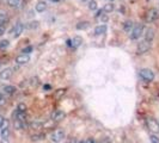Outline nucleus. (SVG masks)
<instances>
[{
	"mask_svg": "<svg viewBox=\"0 0 159 143\" xmlns=\"http://www.w3.org/2000/svg\"><path fill=\"white\" fill-rule=\"evenodd\" d=\"M139 75H140V78L142 79V80L146 81V82H151V81L154 80V73L149 68H142V69H140Z\"/></svg>",
	"mask_w": 159,
	"mask_h": 143,
	"instance_id": "1",
	"label": "nucleus"
},
{
	"mask_svg": "<svg viewBox=\"0 0 159 143\" xmlns=\"http://www.w3.org/2000/svg\"><path fill=\"white\" fill-rule=\"evenodd\" d=\"M65 136H66V134L62 129H56L50 134V141L53 143H60V142L63 141Z\"/></svg>",
	"mask_w": 159,
	"mask_h": 143,
	"instance_id": "2",
	"label": "nucleus"
},
{
	"mask_svg": "<svg viewBox=\"0 0 159 143\" xmlns=\"http://www.w3.org/2000/svg\"><path fill=\"white\" fill-rule=\"evenodd\" d=\"M146 123H147V128H148V130L154 134V135L159 134V122L157 121L156 118H152V117L147 118Z\"/></svg>",
	"mask_w": 159,
	"mask_h": 143,
	"instance_id": "3",
	"label": "nucleus"
},
{
	"mask_svg": "<svg viewBox=\"0 0 159 143\" xmlns=\"http://www.w3.org/2000/svg\"><path fill=\"white\" fill-rule=\"evenodd\" d=\"M65 117H66V113L63 112L62 110H55V111H53L52 115H50V119H52L53 122H55V123H59V122L63 121Z\"/></svg>",
	"mask_w": 159,
	"mask_h": 143,
	"instance_id": "4",
	"label": "nucleus"
},
{
	"mask_svg": "<svg viewBox=\"0 0 159 143\" xmlns=\"http://www.w3.org/2000/svg\"><path fill=\"white\" fill-rule=\"evenodd\" d=\"M149 49H151V43L147 42V41H141L140 43H138L137 53H138L139 55H144V54H146Z\"/></svg>",
	"mask_w": 159,
	"mask_h": 143,
	"instance_id": "5",
	"label": "nucleus"
},
{
	"mask_svg": "<svg viewBox=\"0 0 159 143\" xmlns=\"http://www.w3.org/2000/svg\"><path fill=\"white\" fill-rule=\"evenodd\" d=\"M159 18V12L157 9H149L146 14V22L147 23H153Z\"/></svg>",
	"mask_w": 159,
	"mask_h": 143,
	"instance_id": "6",
	"label": "nucleus"
},
{
	"mask_svg": "<svg viewBox=\"0 0 159 143\" xmlns=\"http://www.w3.org/2000/svg\"><path fill=\"white\" fill-rule=\"evenodd\" d=\"M23 30H24V24L20 23V22H18V23L13 26V29L11 30V35H12V37L18 38V37L23 34Z\"/></svg>",
	"mask_w": 159,
	"mask_h": 143,
	"instance_id": "7",
	"label": "nucleus"
},
{
	"mask_svg": "<svg viewBox=\"0 0 159 143\" xmlns=\"http://www.w3.org/2000/svg\"><path fill=\"white\" fill-rule=\"evenodd\" d=\"M142 31H144V26L142 25H137V26H134V29L132 30V32H130V38L132 39H139L140 36L142 35Z\"/></svg>",
	"mask_w": 159,
	"mask_h": 143,
	"instance_id": "8",
	"label": "nucleus"
},
{
	"mask_svg": "<svg viewBox=\"0 0 159 143\" xmlns=\"http://www.w3.org/2000/svg\"><path fill=\"white\" fill-rule=\"evenodd\" d=\"M30 61V56L29 55H25V54H20V55H18L17 57H16V60H14V62L17 63V65H19V66H22V65H26V63Z\"/></svg>",
	"mask_w": 159,
	"mask_h": 143,
	"instance_id": "9",
	"label": "nucleus"
},
{
	"mask_svg": "<svg viewBox=\"0 0 159 143\" xmlns=\"http://www.w3.org/2000/svg\"><path fill=\"white\" fill-rule=\"evenodd\" d=\"M12 74H13L12 68H5L0 72V79H1V80H10Z\"/></svg>",
	"mask_w": 159,
	"mask_h": 143,
	"instance_id": "10",
	"label": "nucleus"
},
{
	"mask_svg": "<svg viewBox=\"0 0 159 143\" xmlns=\"http://www.w3.org/2000/svg\"><path fill=\"white\" fill-rule=\"evenodd\" d=\"M3 93L4 94H7V95H13L16 92H17V88H16L14 86L12 85H7V86H4V88H3Z\"/></svg>",
	"mask_w": 159,
	"mask_h": 143,
	"instance_id": "11",
	"label": "nucleus"
},
{
	"mask_svg": "<svg viewBox=\"0 0 159 143\" xmlns=\"http://www.w3.org/2000/svg\"><path fill=\"white\" fill-rule=\"evenodd\" d=\"M29 128L30 129H34V130H41V129H43V122L33 121V122L29 123Z\"/></svg>",
	"mask_w": 159,
	"mask_h": 143,
	"instance_id": "12",
	"label": "nucleus"
},
{
	"mask_svg": "<svg viewBox=\"0 0 159 143\" xmlns=\"http://www.w3.org/2000/svg\"><path fill=\"white\" fill-rule=\"evenodd\" d=\"M71 42H72V43H71V45H72L74 49H78V48L83 44V38L80 36H74L73 39Z\"/></svg>",
	"mask_w": 159,
	"mask_h": 143,
	"instance_id": "13",
	"label": "nucleus"
},
{
	"mask_svg": "<svg viewBox=\"0 0 159 143\" xmlns=\"http://www.w3.org/2000/svg\"><path fill=\"white\" fill-rule=\"evenodd\" d=\"M153 38H154V30L152 28H148L146 30V32H145V41L151 43L153 41Z\"/></svg>",
	"mask_w": 159,
	"mask_h": 143,
	"instance_id": "14",
	"label": "nucleus"
},
{
	"mask_svg": "<svg viewBox=\"0 0 159 143\" xmlns=\"http://www.w3.org/2000/svg\"><path fill=\"white\" fill-rule=\"evenodd\" d=\"M105 31H107V25L105 24H102V25H98V26L94 28V35L101 36L103 34H105Z\"/></svg>",
	"mask_w": 159,
	"mask_h": 143,
	"instance_id": "15",
	"label": "nucleus"
},
{
	"mask_svg": "<svg viewBox=\"0 0 159 143\" xmlns=\"http://www.w3.org/2000/svg\"><path fill=\"white\" fill-rule=\"evenodd\" d=\"M0 136H1L3 140H9L10 137V128H1L0 129Z\"/></svg>",
	"mask_w": 159,
	"mask_h": 143,
	"instance_id": "16",
	"label": "nucleus"
},
{
	"mask_svg": "<svg viewBox=\"0 0 159 143\" xmlns=\"http://www.w3.org/2000/svg\"><path fill=\"white\" fill-rule=\"evenodd\" d=\"M46 9H47V4H46L44 1H38L37 5L35 6V10H36V12H38V13L44 12Z\"/></svg>",
	"mask_w": 159,
	"mask_h": 143,
	"instance_id": "17",
	"label": "nucleus"
},
{
	"mask_svg": "<svg viewBox=\"0 0 159 143\" xmlns=\"http://www.w3.org/2000/svg\"><path fill=\"white\" fill-rule=\"evenodd\" d=\"M44 137H46V135L42 134V132L34 134V135H31V141H33V142H39V141L44 140Z\"/></svg>",
	"mask_w": 159,
	"mask_h": 143,
	"instance_id": "18",
	"label": "nucleus"
},
{
	"mask_svg": "<svg viewBox=\"0 0 159 143\" xmlns=\"http://www.w3.org/2000/svg\"><path fill=\"white\" fill-rule=\"evenodd\" d=\"M123 29H124L126 32H132V30L134 29V24H133V22H132V20H127V22H124V24H123Z\"/></svg>",
	"mask_w": 159,
	"mask_h": 143,
	"instance_id": "19",
	"label": "nucleus"
},
{
	"mask_svg": "<svg viewBox=\"0 0 159 143\" xmlns=\"http://www.w3.org/2000/svg\"><path fill=\"white\" fill-rule=\"evenodd\" d=\"M66 88H60V90H58V91H55V93H54V97H55V99H58V100H60L63 95L66 94Z\"/></svg>",
	"mask_w": 159,
	"mask_h": 143,
	"instance_id": "20",
	"label": "nucleus"
},
{
	"mask_svg": "<svg viewBox=\"0 0 159 143\" xmlns=\"http://www.w3.org/2000/svg\"><path fill=\"white\" fill-rule=\"evenodd\" d=\"M75 28H77V30H86L90 28V23L89 22H79Z\"/></svg>",
	"mask_w": 159,
	"mask_h": 143,
	"instance_id": "21",
	"label": "nucleus"
},
{
	"mask_svg": "<svg viewBox=\"0 0 159 143\" xmlns=\"http://www.w3.org/2000/svg\"><path fill=\"white\" fill-rule=\"evenodd\" d=\"M103 12H107V13H109V12H113L114 10H115V6H114V4L113 3H108V4H105L104 5V7H103Z\"/></svg>",
	"mask_w": 159,
	"mask_h": 143,
	"instance_id": "22",
	"label": "nucleus"
},
{
	"mask_svg": "<svg viewBox=\"0 0 159 143\" xmlns=\"http://www.w3.org/2000/svg\"><path fill=\"white\" fill-rule=\"evenodd\" d=\"M7 5L12 9H17L20 5V0H7Z\"/></svg>",
	"mask_w": 159,
	"mask_h": 143,
	"instance_id": "23",
	"label": "nucleus"
},
{
	"mask_svg": "<svg viewBox=\"0 0 159 143\" xmlns=\"http://www.w3.org/2000/svg\"><path fill=\"white\" fill-rule=\"evenodd\" d=\"M26 109H28V107H26V105L24 104V103H19L16 110L19 111V112H26Z\"/></svg>",
	"mask_w": 159,
	"mask_h": 143,
	"instance_id": "24",
	"label": "nucleus"
},
{
	"mask_svg": "<svg viewBox=\"0 0 159 143\" xmlns=\"http://www.w3.org/2000/svg\"><path fill=\"white\" fill-rule=\"evenodd\" d=\"M9 45H10V42L7 41V39H3V41H0V49H1V50L6 49Z\"/></svg>",
	"mask_w": 159,
	"mask_h": 143,
	"instance_id": "25",
	"label": "nucleus"
},
{
	"mask_svg": "<svg viewBox=\"0 0 159 143\" xmlns=\"http://www.w3.org/2000/svg\"><path fill=\"white\" fill-rule=\"evenodd\" d=\"M97 3L96 1H94V0H91V1L89 3V9L91 10V11H96L97 10Z\"/></svg>",
	"mask_w": 159,
	"mask_h": 143,
	"instance_id": "26",
	"label": "nucleus"
},
{
	"mask_svg": "<svg viewBox=\"0 0 159 143\" xmlns=\"http://www.w3.org/2000/svg\"><path fill=\"white\" fill-rule=\"evenodd\" d=\"M149 142L151 143H159V137L154 134H151L149 135Z\"/></svg>",
	"mask_w": 159,
	"mask_h": 143,
	"instance_id": "27",
	"label": "nucleus"
},
{
	"mask_svg": "<svg viewBox=\"0 0 159 143\" xmlns=\"http://www.w3.org/2000/svg\"><path fill=\"white\" fill-rule=\"evenodd\" d=\"M33 50H34V47H33V45H28V47H25L24 49L22 50V53H23V54H25V55H29Z\"/></svg>",
	"mask_w": 159,
	"mask_h": 143,
	"instance_id": "28",
	"label": "nucleus"
},
{
	"mask_svg": "<svg viewBox=\"0 0 159 143\" xmlns=\"http://www.w3.org/2000/svg\"><path fill=\"white\" fill-rule=\"evenodd\" d=\"M38 24H39V23H38L37 20L31 22V23H29L28 25H26V28H28V29H37V28H38Z\"/></svg>",
	"mask_w": 159,
	"mask_h": 143,
	"instance_id": "29",
	"label": "nucleus"
},
{
	"mask_svg": "<svg viewBox=\"0 0 159 143\" xmlns=\"http://www.w3.org/2000/svg\"><path fill=\"white\" fill-rule=\"evenodd\" d=\"M6 104V97L3 92H0V106H4Z\"/></svg>",
	"mask_w": 159,
	"mask_h": 143,
	"instance_id": "30",
	"label": "nucleus"
},
{
	"mask_svg": "<svg viewBox=\"0 0 159 143\" xmlns=\"http://www.w3.org/2000/svg\"><path fill=\"white\" fill-rule=\"evenodd\" d=\"M6 31V24L5 23H0V36H3Z\"/></svg>",
	"mask_w": 159,
	"mask_h": 143,
	"instance_id": "31",
	"label": "nucleus"
},
{
	"mask_svg": "<svg viewBox=\"0 0 159 143\" xmlns=\"http://www.w3.org/2000/svg\"><path fill=\"white\" fill-rule=\"evenodd\" d=\"M30 84L31 85H33V86H38L39 85V80H38V78H33V79H31V81H30Z\"/></svg>",
	"mask_w": 159,
	"mask_h": 143,
	"instance_id": "32",
	"label": "nucleus"
},
{
	"mask_svg": "<svg viewBox=\"0 0 159 143\" xmlns=\"http://www.w3.org/2000/svg\"><path fill=\"white\" fill-rule=\"evenodd\" d=\"M99 19H101V22H102V23H107L109 18H108V16H107V14H102L101 17H99Z\"/></svg>",
	"mask_w": 159,
	"mask_h": 143,
	"instance_id": "33",
	"label": "nucleus"
},
{
	"mask_svg": "<svg viewBox=\"0 0 159 143\" xmlns=\"http://www.w3.org/2000/svg\"><path fill=\"white\" fill-rule=\"evenodd\" d=\"M85 143H96V141H94L93 138H91V137H89V138L85 140Z\"/></svg>",
	"mask_w": 159,
	"mask_h": 143,
	"instance_id": "34",
	"label": "nucleus"
},
{
	"mask_svg": "<svg viewBox=\"0 0 159 143\" xmlns=\"http://www.w3.org/2000/svg\"><path fill=\"white\" fill-rule=\"evenodd\" d=\"M4 121H5V117H4V116H1V115H0V128H1V125H3Z\"/></svg>",
	"mask_w": 159,
	"mask_h": 143,
	"instance_id": "35",
	"label": "nucleus"
},
{
	"mask_svg": "<svg viewBox=\"0 0 159 143\" xmlns=\"http://www.w3.org/2000/svg\"><path fill=\"white\" fill-rule=\"evenodd\" d=\"M102 13H103V10H99V11L97 12V14H96V18H99L101 16H102Z\"/></svg>",
	"mask_w": 159,
	"mask_h": 143,
	"instance_id": "36",
	"label": "nucleus"
},
{
	"mask_svg": "<svg viewBox=\"0 0 159 143\" xmlns=\"http://www.w3.org/2000/svg\"><path fill=\"white\" fill-rule=\"evenodd\" d=\"M0 143H10V141H9V140H3V138H1V140H0Z\"/></svg>",
	"mask_w": 159,
	"mask_h": 143,
	"instance_id": "37",
	"label": "nucleus"
},
{
	"mask_svg": "<svg viewBox=\"0 0 159 143\" xmlns=\"http://www.w3.org/2000/svg\"><path fill=\"white\" fill-rule=\"evenodd\" d=\"M68 143H78V141H75L74 138H72V140H69V141H68Z\"/></svg>",
	"mask_w": 159,
	"mask_h": 143,
	"instance_id": "38",
	"label": "nucleus"
},
{
	"mask_svg": "<svg viewBox=\"0 0 159 143\" xmlns=\"http://www.w3.org/2000/svg\"><path fill=\"white\" fill-rule=\"evenodd\" d=\"M44 88H46V90H49V88H50V86H49V85H46V86H44Z\"/></svg>",
	"mask_w": 159,
	"mask_h": 143,
	"instance_id": "39",
	"label": "nucleus"
},
{
	"mask_svg": "<svg viewBox=\"0 0 159 143\" xmlns=\"http://www.w3.org/2000/svg\"><path fill=\"white\" fill-rule=\"evenodd\" d=\"M49 1H53V3L55 1V3H56V1H59V0H49Z\"/></svg>",
	"mask_w": 159,
	"mask_h": 143,
	"instance_id": "40",
	"label": "nucleus"
},
{
	"mask_svg": "<svg viewBox=\"0 0 159 143\" xmlns=\"http://www.w3.org/2000/svg\"><path fill=\"white\" fill-rule=\"evenodd\" d=\"M78 143H85V141H78Z\"/></svg>",
	"mask_w": 159,
	"mask_h": 143,
	"instance_id": "41",
	"label": "nucleus"
},
{
	"mask_svg": "<svg viewBox=\"0 0 159 143\" xmlns=\"http://www.w3.org/2000/svg\"><path fill=\"white\" fill-rule=\"evenodd\" d=\"M0 68H1V62H0Z\"/></svg>",
	"mask_w": 159,
	"mask_h": 143,
	"instance_id": "42",
	"label": "nucleus"
},
{
	"mask_svg": "<svg viewBox=\"0 0 159 143\" xmlns=\"http://www.w3.org/2000/svg\"><path fill=\"white\" fill-rule=\"evenodd\" d=\"M109 1H110V3H111V1H114V0H109Z\"/></svg>",
	"mask_w": 159,
	"mask_h": 143,
	"instance_id": "43",
	"label": "nucleus"
},
{
	"mask_svg": "<svg viewBox=\"0 0 159 143\" xmlns=\"http://www.w3.org/2000/svg\"><path fill=\"white\" fill-rule=\"evenodd\" d=\"M82 1H86V0H82Z\"/></svg>",
	"mask_w": 159,
	"mask_h": 143,
	"instance_id": "44",
	"label": "nucleus"
}]
</instances>
